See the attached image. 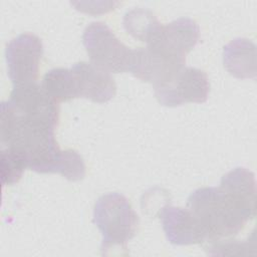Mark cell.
<instances>
[{"label":"cell","instance_id":"5bb4252c","mask_svg":"<svg viewBox=\"0 0 257 257\" xmlns=\"http://www.w3.org/2000/svg\"><path fill=\"white\" fill-rule=\"evenodd\" d=\"M41 85L57 102L78 97L75 76L71 68L57 67L50 69L43 76Z\"/></svg>","mask_w":257,"mask_h":257},{"label":"cell","instance_id":"2e32d148","mask_svg":"<svg viewBox=\"0 0 257 257\" xmlns=\"http://www.w3.org/2000/svg\"><path fill=\"white\" fill-rule=\"evenodd\" d=\"M57 173L72 182L80 181L84 178L85 164L77 151L68 149L61 152Z\"/></svg>","mask_w":257,"mask_h":257},{"label":"cell","instance_id":"3957f363","mask_svg":"<svg viewBox=\"0 0 257 257\" xmlns=\"http://www.w3.org/2000/svg\"><path fill=\"white\" fill-rule=\"evenodd\" d=\"M83 45L90 62L108 72L120 73L130 70L132 51L102 22H92L82 35Z\"/></svg>","mask_w":257,"mask_h":257},{"label":"cell","instance_id":"7c38bea8","mask_svg":"<svg viewBox=\"0 0 257 257\" xmlns=\"http://www.w3.org/2000/svg\"><path fill=\"white\" fill-rule=\"evenodd\" d=\"M223 63L226 70L237 78H255V43L247 38L233 39L223 48Z\"/></svg>","mask_w":257,"mask_h":257},{"label":"cell","instance_id":"7a4b0ae2","mask_svg":"<svg viewBox=\"0 0 257 257\" xmlns=\"http://www.w3.org/2000/svg\"><path fill=\"white\" fill-rule=\"evenodd\" d=\"M93 222L102 235L101 252L105 254L114 247L126 249L127 242L137 233L139 217L123 195L109 193L95 202Z\"/></svg>","mask_w":257,"mask_h":257},{"label":"cell","instance_id":"30bf717a","mask_svg":"<svg viewBox=\"0 0 257 257\" xmlns=\"http://www.w3.org/2000/svg\"><path fill=\"white\" fill-rule=\"evenodd\" d=\"M75 76L78 97L103 103L110 100L116 92V84L110 72L93 64L79 61L71 66Z\"/></svg>","mask_w":257,"mask_h":257},{"label":"cell","instance_id":"277c9868","mask_svg":"<svg viewBox=\"0 0 257 257\" xmlns=\"http://www.w3.org/2000/svg\"><path fill=\"white\" fill-rule=\"evenodd\" d=\"M154 89L161 104L178 106L186 102H205L210 92V83L205 71L184 66L171 80Z\"/></svg>","mask_w":257,"mask_h":257},{"label":"cell","instance_id":"5b68a950","mask_svg":"<svg viewBox=\"0 0 257 257\" xmlns=\"http://www.w3.org/2000/svg\"><path fill=\"white\" fill-rule=\"evenodd\" d=\"M9 101L25 119L53 128L57 126L58 102L37 82L15 84Z\"/></svg>","mask_w":257,"mask_h":257},{"label":"cell","instance_id":"6da1fadb","mask_svg":"<svg viewBox=\"0 0 257 257\" xmlns=\"http://www.w3.org/2000/svg\"><path fill=\"white\" fill-rule=\"evenodd\" d=\"M187 209L204 230L207 241H218L238 234L251 219L219 187H203L188 198Z\"/></svg>","mask_w":257,"mask_h":257},{"label":"cell","instance_id":"ba28073f","mask_svg":"<svg viewBox=\"0 0 257 257\" xmlns=\"http://www.w3.org/2000/svg\"><path fill=\"white\" fill-rule=\"evenodd\" d=\"M199 38L198 23L191 18L182 17L162 25L156 38L147 45L159 48L169 55L186 59V54L196 46Z\"/></svg>","mask_w":257,"mask_h":257},{"label":"cell","instance_id":"9a60e30c","mask_svg":"<svg viewBox=\"0 0 257 257\" xmlns=\"http://www.w3.org/2000/svg\"><path fill=\"white\" fill-rule=\"evenodd\" d=\"M26 168H28V161L22 152L13 148H2L0 171L3 186L18 183Z\"/></svg>","mask_w":257,"mask_h":257},{"label":"cell","instance_id":"8fae6325","mask_svg":"<svg viewBox=\"0 0 257 257\" xmlns=\"http://www.w3.org/2000/svg\"><path fill=\"white\" fill-rule=\"evenodd\" d=\"M251 219L256 215L255 175L246 168L238 167L226 173L219 187Z\"/></svg>","mask_w":257,"mask_h":257},{"label":"cell","instance_id":"52a82bcc","mask_svg":"<svg viewBox=\"0 0 257 257\" xmlns=\"http://www.w3.org/2000/svg\"><path fill=\"white\" fill-rule=\"evenodd\" d=\"M186 59L169 55L159 48L147 45L133 49L130 70L131 73L155 86L171 80L185 66Z\"/></svg>","mask_w":257,"mask_h":257},{"label":"cell","instance_id":"4fadbf2b","mask_svg":"<svg viewBox=\"0 0 257 257\" xmlns=\"http://www.w3.org/2000/svg\"><path fill=\"white\" fill-rule=\"evenodd\" d=\"M123 27L134 38L151 43L162 28L155 13L145 8H134L123 16Z\"/></svg>","mask_w":257,"mask_h":257},{"label":"cell","instance_id":"9c48e42d","mask_svg":"<svg viewBox=\"0 0 257 257\" xmlns=\"http://www.w3.org/2000/svg\"><path fill=\"white\" fill-rule=\"evenodd\" d=\"M160 218L168 241L174 245H193L207 241L206 234L189 209L166 205Z\"/></svg>","mask_w":257,"mask_h":257},{"label":"cell","instance_id":"8992f818","mask_svg":"<svg viewBox=\"0 0 257 257\" xmlns=\"http://www.w3.org/2000/svg\"><path fill=\"white\" fill-rule=\"evenodd\" d=\"M42 55V41L32 33H22L7 44L6 63L14 85L36 82Z\"/></svg>","mask_w":257,"mask_h":257}]
</instances>
